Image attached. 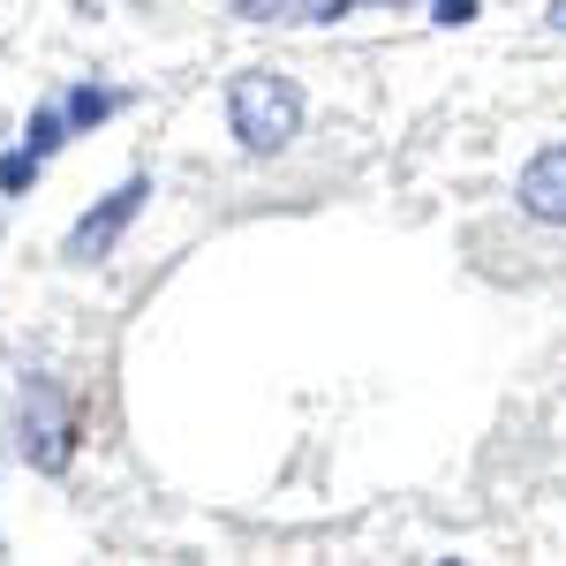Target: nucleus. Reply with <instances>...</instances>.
Returning <instances> with one entry per match:
<instances>
[{"mask_svg":"<svg viewBox=\"0 0 566 566\" xmlns=\"http://www.w3.org/2000/svg\"><path fill=\"white\" fill-rule=\"evenodd\" d=\"M476 15V0H438V23H469Z\"/></svg>","mask_w":566,"mask_h":566,"instance_id":"nucleus-9","label":"nucleus"},{"mask_svg":"<svg viewBox=\"0 0 566 566\" xmlns=\"http://www.w3.org/2000/svg\"><path fill=\"white\" fill-rule=\"evenodd\" d=\"M106 114H114V91H98V84H84L76 98H69V122H76V129H91V122H106Z\"/></svg>","mask_w":566,"mask_h":566,"instance_id":"nucleus-7","label":"nucleus"},{"mask_svg":"<svg viewBox=\"0 0 566 566\" xmlns=\"http://www.w3.org/2000/svg\"><path fill=\"white\" fill-rule=\"evenodd\" d=\"M61 144H69V114L39 106V114H31V129H23V151H31V159H53Z\"/></svg>","mask_w":566,"mask_h":566,"instance_id":"nucleus-5","label":"nucleus"},{"mask_svg":"<svg viewBox=\"0 0 566 566\" xmlns=\"http://www.w3.org/2000/svg\"><path fill=\"white\" fill-rule=\"evenodd\" d=\"M15 438H23V453H31V469H61V461H69V408H61V386H53V378H23Z\"/></svg>","mask_w":566,"mask_h":566,"instance_id":"nucleus-2","label":"nucleus"},{"mask_svg":"<svg viewBox=\"0 0 566 566\" xmlns=\"http://www.w3.org/2000/svg\"><path fill=\"white\" fill-rule=\"evenodd\" d=\"M31 175H39V159H31V151L0 159V189H31Z\"/></svg>","mask_w":566,"mask_h":566,"instance_id":"nucleus-8","label":"nucleus"},{"mask_svg":"<svg viewBox=\"0 0 566 566\" xmlns=\"http://www.w3.org/2000/svg\"><path fill=\"white\" fill-rule=\"evenodd\" d=\"M227 114H234L242 151L272 159V151H287V144H295V129H303V91L287 84V76H264V69H258V76H234Z\"/></svg>","mask_w":566,"mask_h":566,"instance_id":"nucleus-1","label":"nucleus"},{"mask_svg":"<svg viewBox=\"0 0 566 566\" xmlns=\"http://www.w3.org/2000/svg\"><path fill=\"white\" fill-rule=\"evenodd\" d=\"M234 15H250V23H310L317 15V0H234Z\"/></svg>","mask_w":566,"mask_h":566,"instance_id":"nucleus-6","label":"nucleus"},{"mask_svg":"<svg viewBox=\"0 0 566 566\" xmlns=\"http://www.w3.org/2000/svg\"><path fill=\"white\" fill-rule=\"evenodd\" d=\"M144 197H151V181L136 175V181H122L106 205H91V212L76 219V234H69V258H76V264H98L106 250H114V242H122V227L144 212Z\"/></svg>","mask_w":566,"mask_h":566,"instance_id":"nucleus-3","label":"nucleus"},{"mask_svg":"<svg viewBox=\"0 0 566 566\" xmlns=\"http://www.w3.org/2000/svg\"><path fill=\"white\" fill-rule=\"evenodd\" d=\"M522 212L544 219V227H566V144H552V151H536V159H528Z\"/></svg>","mask_w":566,"mask_h":566,"instance_id":"nucleus-4","label":"nucleus"},{"mask_svg":"<svg viewBox=\"0 0 566 566\" xmlns=\"http://www.w3.org/2000/svg\"><path fill=\"white\" fill-rule=\"evenodd\" d=\"M552 23H559V31H566V0H559V8H552Z\"/></svg>","mask_w":566,"mask_h":566,"instance_id":"nucleus-10","label":"nucleus"}]
</instances>
